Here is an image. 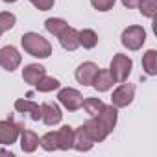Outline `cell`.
Here are the masks:
<instances>
[{
	"label": "cell",
	"instance_id": "6da1fadb",
	"mask_svg": "<svg viewBox=\"0 0 157 157\" xmlns=\"http://www.w3.org/2000/svg\"><path fill=\"white\" fill-rule=\"evenodd\" d=\"M21 44L24 48L26 54L37 57V59H46L52 54V44L48 39H44L43 35L35 33V32H26L21 37Z\"/></svg>",
	"mask_w": 157,
	"mask_h": 157
},
{
	"label": "cell",
	"instance_id": "7a4b0ae2",
	"mask_svg": "<svg viewBox=\"0 0 157 157\" xmlns=\"http://www.w3.org/2000/svg\"><path fill=\"white\" fill-rule=\"evenodd\" d=\"M131 70H133V59L129 56H126V54H115L113 56L111 65H109V72L115 78L117 83L128 82Z\"/></svg>",
	"mask_w": 157,
	"mask_h": 157
},
{
	"label": "cell",
	"instance_id": "3957f363",
	"mask_svg": "<svg viewBox=\"0 0 157 157\" xmlns=\"http://www.w3.org/2000/svg\"><path fill=\"white\" fill-rule=\"evenodd\" d=\"M120 43H122L124 48H128V50H131V52H137V50H140V48L144 46V43H146V30H144L142 26H137V24L128 26V28L122 32V35H120Z\"/></svg>",
	"mask_w": 157,
	"mask_h": 157
},
{
	"label": "cell",
	"instance_id": "277c9868",
	"mask_svg": "<svg viewBox=\"0 0 157 157\" xmlns=\"http://www.w3.org/2000/svg\"><path fill=\"white\" fill-rule=\"evenodd\" d=\"M57 100H59V104H61L67 111H78V109H82V105H83V96H82V93L78 91V89H72V87L59 89Z\"/></svg>",
	"mask_w": 157,
	"mask_h": 157
},
{
	"label": "cell",
	"instance_id": "5b68a950",
	"mask_svg": "<svg viewBox=\"0 0 157 157\" xmlns=\"http://www.w3.org/2000/svg\"><path fill=\"white\" fill-rule=\"evenodd\" d=\"M133 98H135V85L122 82V83L113 91L111 105H115L117 109H122V107H128V105L133 102Z\"/></svg>",
	"mask_w": 157,
	"mask_h": 157
},
{
	"label": "cell",
	"instance_id": "8992f818",
	"mask_svg": "<svg viewBox=\"0 0 157 157\" xmlns=\"http://www.w3.org/2000/svg\"><path fill=\"white\" fill-rule=\"evenodd\" d=\"M21 63H22V56L15 46L8 44V46L0 48V67L4 70L13 72V70H17L21 67Z\"/></svg>",
	"mask_w": 157,
	"mask_h": 157
},
{
	"label": "cell",
	"instance_id": "52a82bcc",
	"mask_svg": "<svg viewBox=\"0 0 157 157\" xmlns=\"http://www.w3.org/2000/svg\"><path fill=\"white\" fill-rule=\"evenodd\" d=\"M22 126L13 122L11 118L8 120H0V144L2 146H11L19 140Z\"/></svg>",
	"mask_w": 157,
	"mask_h": 157
},
{
	"label": "cell",
	"instance_id": "ba28073f",
	"mask_svg": "<svg viewBox=\"0 0 157 157\" xmlns=\"http://www.w3.org/2000/svg\"><path fill=\"white\" fill-rule=\"evenodd\" d=\"M83 129L87 131V135L93 139L94 144H96V142H104V140L107 139V135L111 133V131L102 124V120H100L98 117H91L89 120H85V122H83Z\"/></svg>",
	"mask_w": 157,
	"mask_h": 157
},
{
	"label": "cell",
	"instance_id": "9c48e42d",
	"mask_svg": "<svg viewBox=\"0 0 157 157\" xmlns=\"http://www.w3.org/2000/svg\"><path fill=\"white\" fill-rule=\"evenodd\" d=\"M96 72H98V65L93 63V61H85V63H82L80 67L76 68L74 76H76V80H78V83H80V85L91 87L94 76H96Z\"/></svg>",
	"mask_w": 157,
	"mask_h": 157
},
{
	"label": "cell",
	"instance_id": "30bf717a",
	"mask_svg": "<svg viewBox=\"0 0 157 157\" xmlns=\"http://www.w3.org/2000/svg\"><path fill=\"white\" fill-rule=\"evenodd\" d=\"M63 118V113H61V107L57 104H52V102H44L41 105V120L46 124V126H57Z\"/></svg>",
	"mask_w": 157,
	"mask_h": 157
},
{
	"label": "cell",
	"instance_id": "8fae6325",
	"mask_svg": "<svg viewBox=\"0 0 157 157\" xmlns=\"http://www.w3.org/2000/svg\"><path fill=\"white\" fill-rule=\"evenodd\" d=\"M15 111H17V113H21V115L30 117V118H32V120H35V122H39V120H41V105H39V104H35V102H32V100L19 98V100L15 102Z\"/></svg>",
	"mask_w": 157,
	"mask_h": 157
},
{
	"label": "cell",
	"instance_id": "7c38bea8",
	"mask_svg": "<svg viewBox=\"0 0 157 157\" xmlns=\"http://www.w3.org/2000/svg\"><path fill=\"white\" fill-rule=\"evenodd\" d=\"M59 44L65 48V50H68V52H74V50H78L80 48V39H78V30L76 28H72V26H67L61 33H59Z\"/></svg>",
	"mask_w": 157,
	"mask_h": 157
},
{
	"label": "cell",
	"instance_id": "4fadbf2b",
	"mask_svg": "<svg viewBox=\"0 0 157 157\" xmlns=\"http://www.w3.org/2000/svg\"><path fill=\"white\" fill-rule=\"evenodd\" d=\"M44 74H46V68H44L43 65H39V63H30V65H26V67L22 68V80H24V83H28V85H35Z\"/></svg>",
	"mask_w": 157,
	"mask_h": 157
},
{
	"label": "cell",
	"instance_id": "5bb4252c",
	"mask_svg": "<svg viewBox=\"0 0 157 157\" xmlns=\"http://www.w3.org/2000/svg\"><path fill=\"white\" fill-rule=\"evenodd\" d=\"M94 146L93 139L87 135V131L83 129V126L76 128L74 129V142H72V148L78 150V151H91Z\"/></svg>",
	"mask_w": 157,
	"mask_h": 157
},
{
	"label": "cell",
	"instance_id": "9a60e30c",
	"mask_svg": "<svg viewBox=\"0 0 157 157\" xmlns=\"http://www.w3.org/2000/svg\"><path fill=\"white\" fill-rule=\"evenodd\" d=\"M115 83H117V82H115V78L111 76L109 68H107V70H100V68H98V72H96V76H94L91 87H94L98 93H107Z\"/></svg>",
	"mask_w": 157,
	"mask_h": 157
},
{
	"label": "cell",
	"instance_id": "2e32d148",
	"mask_svg": "<svg viewBox=\"0 0 157 157\" xmlns=\"http://www.w3.org/2000/svg\"><path fill=\"white\" fill-rule=\"evenodd\" d=\"M19 142H21V148L24 153H33L39 146V137L35 131L32 129H21V135H19Z\"/></svg>",
	"mask_w": 157,
	"mask_h": 157
},
{
	"label": "cell",
	"instance_id": "e0dca14e",
	"mask_svg": "<svg viewBox=\"0 0 157 157\" xmlns=\"http://www.w3.org/2000/svg\"><path fill=\"white\" fill-rule=\"evenodd\" d=\"M96 117L102 120V124H104L109 131H113V129L117 128V122H118V109H117L115 105H104V109H102Z\"/></svg>",
	"mask_w": 157,
	"mask_h": 157
},
{
	"label": "cell",
	"instance_id": "ac0fdd59",
	"mask_svg": "<svg viewBox=\"0 0 157 157\" xmlns=\"http://www.w3.org/2000/svg\"><path fill=\"white\" fill-rule=\"evenodd\" d=\"M56 133H57V146H59V150H63V151L72 150V142H74V129H72L70 126H63V128H59Z\"/></svg>",
	"mask_w": 157,
	"mask_h": 157
},
{
	"label": "cell",
	"instance_id": "d6986e66",
	"mask_svg": "<svg viewBox=\"0 0 157 157\" xmlns=\"http://www.w3.org/2000/svg\"><path fill=\"white\" fill-rule=\"evenodd\" d=\"M78 39H80V46H83L85 50H93L98 44V33L91 28H83L78 32Z\"/></svg>",
	"mask_w": 157,
	"mask_h": 157
},
{
	"label": "cell",
	"instance_id": "ffe728a7",
	"mask_svg": "<svg viewBox=\"0 0 157 157\" xmlns=\"http://www.w3.org/2000/svg\"><path fill=\"white\" fill-rule=\"evenodd\" d=\"M39 93H52V91H57L61 87V82L57 80V78H52V76H43L41 80L33 85Z\"/></svg>",
	"mask_w": 157,
	"mask_h": 157
},
{
	"label": "cell",
	"instance_id": "44dd1931",
	"mask_svg": "<svg viewBox=\"0 0 157 157\" xmlns=\"http://www.w3.org/2000/svg\"><path fill=\"white\" fill-rule=\"evenodd\" d=\"M142 68L148 76H155L157 74V52L151 48L142 56Z\"/></svg>",
	"mask_w": 157,
	"mask_h": 157
},
{
	"label": "cell",
	"instance_id": "7402d4cb",
	"mask_svg": "<svg viewBox=\"0 0 157 157\" xmlns=\"http://www.w3.org/2000/svg\"><path fill=\"white\" fill-rule=\"evenodd\" d=\"M67 26H68V22H67L65 19L50 17V19H46V21H44V28H46V32H48V33H52L54 37H59V33H61Z\"/></svg>",
	"mask_w": 157,
	"mask_h": 157
},
{
	"label": "cell",
	"instance_id": "603a6c76",
	"mask_svg": "<svg viewBox=\"0 0 157 157\" xmlns=\"http://www.w3.org/2000/svg\"><path fill=\"white\" fill-rule=\"evenodd\" d=\"M39 146H41L43 150H46V151H56V150H59V146H57V133H56V131L44 133V135L39 139Z\"/></svg>",
	"mask_w": 157,
	"mask_h": 157
},
{
	"label": "cell",
	"instance_id": "cb8c5ba5",
	"mask_svg": "<svg viewBox=\"0 0 157 157\" xmlns=\"http://www.w3.org/2000/svg\"><path fill=\"white\" fill-rule=\"evenodd\" d=\"M104 105H105V104H104L100 98H85L82 107L85 109V113H87L89 117H96V115L104 109Z\"/></svg>",
	"mask_w": 157,
	"mask_h": 157
},
{
	"label": "cell",
	"instance_id": "d4e9b609",
	"mask_svg": "<svg viewBox=\"0 0 157 157\" xmlns=\"http://www.w3.org/2000/svg\"><path fill=\"white\" fill-rule=\"evenodd\" d=\"M139 11L146 19H153L157 11V0H139Z\"/></svg>",
	"mask_w": 157,
	"mask_h": 157
},
{
	"label": "cell",
	"instance_id": "484cf974",
	"mask_svg": "<svg viewBox=\"0 0 157 157\" xmlns=\"http://www.w3.org/2000/svg\"><path fill=\"white\" fill-rule=\"evenodd\" d=\"M17 22V17L11 11H0V32H10Z\"/></svg>",
	"mask_w": 157,
	"mask_h": 157
},
{
	"label": "cell",
	"instance_id": "4316f807",
	"mask_svg": "<svg viewBox=\"0 0 157 157\" xmlns=\"http://www.w3.org/2000/svg\"><path fill=\"white\" fill-rule=\"evenodd\" d=\"M117 0H91V6L96 10V11H109L113 10Z\"/></svg>",
	"mask_w": 157,
	"mask_h": 157
},
{
	"label": "cell",
	"instance_id": "83f0119b",
	"mask_svg": "<svg viewBox=\"0 0 157 157\" xmlns=\"http://www.w3.org/2000/svg\"><path fill=\"white\" fill-rule=\"evenodd\" d=\"M30 2H32L39 11H48V10H52V8H54L56 0H30Z\"/></svg>",
	"mask_w": 157,
	"mask_h": 157
},
{
	"label": "cell",
	"instance_id": "f1b7e54d",
	"mask_svg": "<svg viewBox=\"0 0 157 157\" xmlns=\"http://www.w3.org/2000/svg\"><path fill=\"white\" fill-rule=\"evenodd\" d=\"M122 2V6L124 8H128V10H131V8H137L139 6V0H120Z\"/></svg>",
	"mask_w": 157,
	"mask_h": 157
},
{
	"label": "cell",
	"instance_id": "f546056e",
	"mask_svg": "<svg viewBox=\"0 0 157 157\" xmlns=\"http://www.w3.org/2000/svg\"><path fill=\"white\" fill-rule=\"evenodd\" d=\"M0 155H10V157H13V153L10 150H0Z\"/></svg>",
	"mask_w": 157,
	"mask_h": 157
},
{
	"label": "cell",
	"instance_id": "4dcf8cb0",
	"mask_svg": "<svg viewBox=\"0 0 157 157\" xmlns=\"http://www.w3.org/2000/svg\"><path fill=\"white\" fill-rule=\"evenodd\" d=\"M2 2H6V4H13V2H17V0H2Z\"/></svg>",
	"mask_w": 157,
	"mask_h": 157
},
{
	"label": "cell",
	"instance_id": "1f68e13d",
	"mask_svg": "<svg viewBox=\"0 0 157 157\" xmlns=\"http://www.w3.org/2000/svg\"><path fill=\"white\" fill-rule=\"evenodd\" d=\"M0 35H2V32H0Z\"/></svg>",
	"mask_w": 157,
	"mask_h": 157
}]
</instances>
